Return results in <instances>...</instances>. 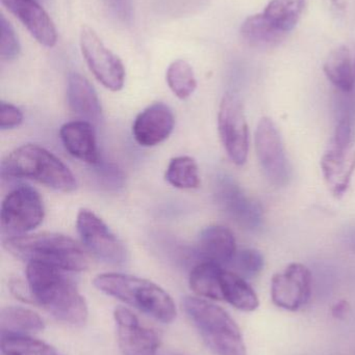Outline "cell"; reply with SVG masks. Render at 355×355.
I'll use <instances>...</instances> for the list:
<instances>
[{
	"label": "cell",
	"instance_id": "ba28073f",
	"mask_svg": "<svg viewBox=\"0 0 355 355\" xmlns=\"http://www.w3.org/2000/svg\"><path fill=\"white\" fill-rule=\"evenodd\" d=\"M45 216L43 200L31 186L15 188L2 200L0 221L2 232L12 236L25 235L39 227Z\"/></svg>",
	"mask_w": 355,
	"mask_h": 355
},
{
	"label": "cell",
	"instance_id": "3957f363",
	"mask_svg": "<svg viewBox=\"0 0 355 355\" xmlns=\"http://www.w3.org/2000/svg\"><path fill=\"white\" fill-rule=\"evenodd\" d=\"M1 175L12 179L33 180L65 193L77 188L76 179L70 168L53 153L33 144L10 152L1 162Z\"/></svg>",
	"mask_w": 355,
	"mask_h": 355
},
{
	"label": "cell",
	"instance_id": "5bb4252c",
	"mask_svg": "<svg viewBox=\"0 0 355 355\" xmlns=\"http://www.w3.org/2000/svg\"><path fill=\"white\" fill-rule=\"evenodd\" d=\"M215 196L221 210L240 227L248 231L260 229L264 219L262 207L246 196L233 179L221 177Z\"/></svg>",
	"mask_w": 355,
	"mask_h": 355
},
{
	"label": "cell",
	"instance_id": "8fae6325",
	"mask_svg": "<svg viewBox=\"0 0 355 355\" xmlns=\"http://www.w3.org/2000/svg\"><path fill=\"white\" fill-rule=\"evenodd\" d=\"M218 130L223 147L236 166L246 164L249 153V129L241 100L226 94L218 112Z\"/></svg>",
	"mask_w": 355,
	"mask_h": 355
},
{
	"label": "cell",
	"instance_id": "4fadbf2b",
	"mask_svg": "<svg viewBox=\"0 0 355 355\" xmlns=\"http://www.w3.org/2000/svg\"><path fill=\"white\" fill-rule=\"evenodd\" d=\"M312 288L310 269L300 263H292L283 272L273 275L271 298L279 308L296 312L308 304L312 296Z\"/></svg>",
	"mask_w": 355,
	"mask_h": 355
},
{
	"label": "cell",
	"instance_id": "7a4b0ae2",
	"mask_svg": "<svg viewBox=\"0 0 355 355\" xmlns=\"http://www.w3.org/2000/svg\"><path fill=\"white\" fill-rule=\"evenodd\" d=\"M8 252L21 260L44 263L63 271H83L89 259L83 248L68 236L58 233L14 236L3 241Z\"/></svg>",
	"mask_w": 355,
	"mask_h": 355
},
{
	"label": "cell",
	"instance_id": "52a82bcc",
	"mask_svg": "<svg viewBox=\"0 0 355 355\" xmlns=\"http://www.w3.org/2000/svg\"><path fill=\"white\" fill-rule=\"evenodd\" d=\"M321 171L329 191L341 198L347 191L355 172V150L352 123L343 120L336 129L329 149L321 158Z\"/></svg>",
	"mask_w": 355,
	"mask_h": 355
},
{
	"label": "cell",
	"instance_id": "5b68a950",
	"mask_svg": "<svg viewBox=\"0 0 355 355\" xmlns=\"http://www.w3.org/2000/svg\"><path fill=\"white\" fill-rule=\"evenodd\" d=\"M306 4V0H270L263 12L245 19L242 39L256 49L279 47L297 26Z\"/></svg>",
	"mask_w": 355,
	"mask_h": 355
},
{
	"label": "cell",
	"instance_id": "4dcf8cb0",
	"mask_svg": "<svg viewBox=\"0 0 355 355\" xmlns=\"http://www.w3.org/2000/svg\"><path fill=\"white\" fill-rule=\"evenodd\" d=\"M110 12L122 23H131L133 16V0H104Z\"/></svg>",
	"mask_w": 355,
	"mask_h": 355
},
{
	"label": "cell",
	"instance_id": "f546056e",
	"mask_svg": "<svg viewBox=\"0 0 355 355\" xmlns=\"http://www.w3.org/2000/svg\"><path fill=\"white\" fill-rule=\"evenodd\" d=\"M22 122V112L13 104L2 101L1 108H0V128L1 130L16 128V127L20 126Z\"/></svg>",
	"mask_w": 355,
	"mask_h": 355
},
{
	"label": "cell",
	"instance_id": "d6a6232c",
	"mask_svg": "<svg viewBox=\"0 0 355 355\" xmlns=\"http://www.w3.org/2000/svg\"><path fill=\"white\" fill-rule=\"evenodd\" d=\"M162 355H181V354H162Z\"/></svg>",
	"mask_w": 355,
	"mask_h": 355
},
{
	"label": "cell",
	"instance_id": "8992f818",
	"mask_svg": "<svg viewBox=\"0 0 355 355\" xmlns=\"http://www.w3.org/2000/svg\"><path fill=\"white\" fill-rule=\"evenodd\" d=\"M183 309L215 355H247L243 336L231 315L201 298L188 296Z\"/></svg>",
	"mask_w": 355,
	"mask_h": 355
},
{
	"label": "cell",
	"instance_id": "83f0119b",
	"mask_svg": "<svg viewBox=\"0 0 355 355\" xmlns=\"http://www.w3.org/2000/svg\"><path fill=\"white\" fill-rule=\"evenodd\" d=\"M265 266V259L260 250L254 248L237 250L229 266L231 271L244 279H251L262 272Z\"/></svg>",
	"mask_w": 355,
	"mask_h": 355
},
{
	"label": "cell",
	"instance_id": "44dd1931",
	"mask_svg": "<svg viewBox=\"0 0 355 355\" xmlns=\"http://www.w3.org/2000/svg\"><path fill=\"white\" fill-rule=\"evenodd\" d=\"M327 78L342 92L355 87V43L339 46L329 53L323 66Z\"/></svg>",
	"mask_w": 355,
	"mask_h": 355
},
{
	"label": "cell",
	"instance_id": "2e32d148",
	"mask_svg": "<svg viewBox=\"0 0 355 355\" xmlns=\"http://www.w3.org/2000/svg\"><path fill=\"white\" fill-rule=\"evenodd\" d=\"M174 125L172 110L162 102H156L138 114L133 125V137L142 147H154L170 137Z\"/></svg>",
	"mask_w": 355,
	"mask_h": 355
},
{
	"label": "cell",
	"instance_id": "cb8c5ba5",
	"mask_svg": "<svg viewBox=\"0 0 355 355\" xmlns=\"http://www.w3.org/2000/svg\"><path fill=\"white\" fill-rule=\"evenodd\" d=\"M1 334L28 336L39 333L45 327L41 317L28 309L8 306L0 313Z\"/></svg>",
	"mask_w": 355,
	"mask_h": 355
},
{
	"label": "cell",
	"instance_id": "9c48e42d",
	"mask_svg": "<svg viewBox=\"0 0 355 355\" xmlns=\"http://www.w3.org/2000/svg\"><path fill=\"white\" fill-rule=\"evenodd\" d=\"M76 227L83 245L98 260L115 266H121L129 261V252L123 242L91 210L79 211Z\"/></svg>",
	"mask_w": 355,
	"mask_h": 355
},
{
	"label": "cell",
	"instance_id": "e0dca14e",
	"mask_svg": "<svg viewBox=\"0 0 355 355\" xmlns=\"http://www.w3.org/2000/svg\"><path fill=\"white\" fill-rule=\"evenodd\" d=\"M2 3L26 27L31 35L46 47L56 45V26L38 0H1Z\"/></svg>",
	"mask_w": 355,
	"mask_h": 355
},
{
	"label": "cell",
	"instance_id": "ac0fdd59",
	"mask_svg": "<svg viewBox=\"0 0 355 355\" xmlns=\"http://www.w3.org/2000/svg\"><path fill=\"white\" fill-rule=\"evenodd\" d=\"M60 137L71 156L85 164H99V151L93 124L85 121H72L60 127Z\"/></svg>",
	"mask_w": 355,
	"mask_h": 355
},
{
	"label": "cell",
	"instance_id": "d4e9b609",
	"mask_svg": "<svg viewBox=\"0 0 355 355\" xmlns=\"http://www.w3.org/2000/svg\"><path fill=\"white\" fill-rule=\"evenodd\" d=\"M165 178L169 184L179 189H195L200 185L197 164L189 156H179L171 159Z\"/></svg>",
	"mask_w": 355,
	"mask_h": 355
},
{
	"label": "cell",
	"instance_id": "4316f807",
	"mask_svg": "<svg viewBox=\"0 0 355 355\" xmlns=\"http://www.w3.org/2000/svg\"><path fill=\"white\" fill-rule=\"evenodd\" d=\"M1 352L4 355H62L53 347L29 336L1 334Z\"/></svg>",
	"mask_w": 355,
	"mask_h": 355
},
{
	"label": "cell",
	"instance_id": "f1b7e54d",
	"mask_svg": "<svg viewBox=\"0 0 355 355\" xmlns=\"http://www.w3.org/2000/svg\"><path fill=\"white\" fill-rule=\"evenodd\" d=\"M1 42H0V56L2 60H15L20 53V43L10 23L1 16Z\"/></svg>",
	"mask_w": 355,
	"mask_h": 355
},
{
	"label": "cell",
	"instance_id": "d6986e66",
	"mask_svg": "<svg viewBox=\"0 0 355 355\" xmlns=\"http://www.w3.org/2000/svg\"><path fill=\"white\" fill-rule=\"evenodd\" d=\"M196 252L201 262L229 266L237 252L235 235L222 225H210L200 233Z\"/></svg>",
	"mask_w": 355,
	"mask_h": 355
},
{
	"label": "cell",
	"instance_id": "9a60e30c",
	"mask_svg": "<svg viewBox=\"0 0 355 355\" xmlns=\"http://www.w3.org/2000/svg\"><path fill=\"white\" fill-rule=\"evenodd\" d=\"M118 331L119 346L124 355H158V334L140 322L129 309L117 308L114 313Z\"/></svg>",
	"mask_w": 355,
	"mask_h": 355
},
{
	"label": "cell",
	"instance_id": "7c38bea8",
	"mask_svg": "<svg viewBox=\"0 0 355 355\" xmlns=\"http://www.w3.org/2000/svg\"><path fill=\"white\" fill-rule=\"evenodd\" d=\"M81 47L83 58L96 79L110 91L122 89L125 81L122 62L104 46L97 33L90 27L81 29Z\"/></svg>",
	"mask_w": 355,
	"mask_h": 355
},
{
	"label": "cell",
	"instance_id": "1f68e13d",
	"mask_svg": "<svg viewBox=\"0 0 355 355\" xmlns=\"http://www.w3.org/2000/svg\"><path fill=\"white\" fill-rule=\"evenodd\" d=\"M350 312L349 302L346 300H340L337 304H333L331 309V315L336 319H344Z\"/></svg>",
	"mask_w": 355,
	"mask_h": 355
},
{
	"label": "cell",
	"instance_id": "277c9868",
	"mask_svg": "<svg viewBox=\"0 0 355 355\" xmlns=\"http://www.w3.org/2000/svg\"><path fill=\"white\" fill-rule=\"evenodd\" d=\"M94 286L148 316L163 323H170L176 317V309L171 296L163 288L148 279L121 273L97 275Z\"/></svg>",
	"mask_w": 355,
	"mask_h": 355
},
{
	"label": "cell",
	"instance_id": "7402d4cb",
	"mask_svg": "<svg viewBox=\"0 0 355 355\" xmlns=\"http://www.w3.org/2000/svg\"><path fill=\"white\" fill-rule=\"evenodd\" d=\"M221 283L223 300L233 308L243 312H254L258 308L260 302L258 295L244 277L233 271L223 269Z\"/></svg>",
	"mask_w": 355,
	"mask_h": 355
},
{
	"label": "cell",
	"instance_id": "484cf974",
	"mask_svg": "<svg viewBox=\"0 0 355 355\" xmlns=\"http://www.w3.org/2000/svg\"><path fill=\"white\" fill-rule=\"evenodd\" d=\"M166 79L171 91L181 100L189 98L197 87L193 68L183 60H175L169 66Z\"/></svg>",
	"mask_w": 355,
	"mask_h": 355
},
{
	"label": "cell",
	"instance_id": "603a6c76",
	"mask_svg": "<svg viewBox=\"0 0 355 355\" xmlns=\"http://www.w3.org/2000/svg\"><path fill=\"white\" fill-rule=\"evenodd\" d=\"M223 267L210 262H200L190 273V287L197 295L213 300H223Z\"/></svg>",
	"mask_w": 355,
	"mask_h": 355
},
{
	"label": "cell",
	"instance_id": "30bf717a",
	"mask_svg": "<svg viewBox=\"0 0 355 355\" xmlns=\"http://www.w3.org/2000/svg\"><path fill=\"white\" fill-rule=\"evenodd\" d=\"M256 152L263 174L277 187L289 184L291 166L281 133L270 118L261 119L256 130Z\"/></svg>",
	"mask_w": 355,
	"mask_h": 355
},
{
	"label": "cell",
	"instance_id": "6da1fadb",
	"mask_svg": "<svg viewBox=\"0 0 355 355\" xmlns=\"http://www.w3.org/2000/svg\"><path fill=\"white\" fill-rule=\"evenodd\" d=\"M62 271L44 263H27L26 279L31 297L58 320L83 324L88 318L85 298Z\"/></svg>",
	"mask_w": 355,
	"mask_h": 355
},
{
	"label": "cell",
	"instance_id": "ffe728a7",
	"mask_svg": "<svg viewBox=\"0 0 355 355\" xmlns=\"http://www.w3.org/2000/svg\"><path fill=\"white\" fill-rule=\"evenodd\" d=\"M67 101L77 116L91 124L102 120V107L93 85L79 73H71L67 83Z\"/></svg>",
	"mask_w": 355,
	"mask_h": 355
}]
</instances>
